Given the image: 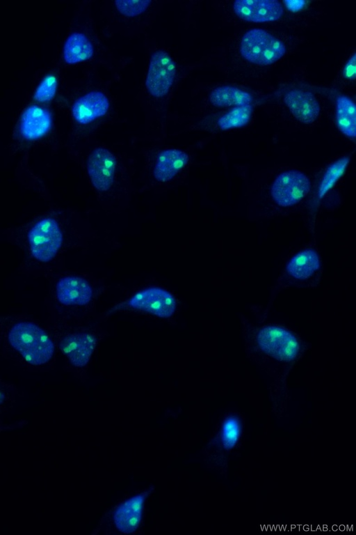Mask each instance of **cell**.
<instances>
[{"label":"cell","instance_id":"cell-1","mask_svg":"<svg viewBox=\"0 0 356 535\" xmlns=\"http://www.w3.org/2000/svg\"><path fill=\"white\" fill-rule=\"evenodd\" d=\"M10 344L29 364L40 365L51 358L54 343L48 334L38 325L31 322L15 323L8 333Z\"/></svg>","mask_w":356,"mask_h":535},{"label":"cell","instance_id":"cell-2","mask_svg":"<svg viewBox=\"0 0 356 535\" xmlns=\"http://www.w3.org/2000/svg\"><path fill=\"white\" fill-rule=\"evenodd\" d=\"M284 43L270 33L261 29L248 31L243 36L240 52L248 61L260 65L273 64L285 54Z\"/></svg>","mask_w":356,"mask_h":535},{"label":"cell","instance_id":"cell-3","mask_svg":"<svg viewBox=\"0 0 356 535\" xmlns=\"http://www.w3.org/2000/svg\"><path fill=\"white\" fill-rule=\"evenodd\" d=\"M63 235L57 222L45 218L37 222L29 233L31 251L38 261H51L60 249Z\"/></svg>","mask_w":356,"mask_h":535},{"label":"cell","instance_id":"cell-4","mask_svg":"<svg viewBox=\"0 0 356 535\" xmlns=\"http://www.w3.org/2000/svg\"><path fill=\"white\" fill-rule=\"evenodd\" d=\"M258 347L268 355L280 361L296 357L299 345L296 337L288 330L277 326H264L257 336Z\"/></svg>","mask_w":356,"mask_h":535},{"label":"cell","instance_id":"cell-5","mask_svg":"<svg viewBox=\"0 0 356 535\" xmlns=\"http://www.w3.org/2000/svg\"><path fill=\"white\" fill-rule=\"evenodd\" d=\"M309 189L310 182L306 175L298 171H286L275 179L271 195L277 205L288 207L301 201Z\"/></svg>","mask_w":356,"mask_h":535},{"label":"cell","instance_id":"cell-6","mask_svg":"<svg viewBox=\"0 0 356 535\" xmlns=\"http://www.w3.org/2000/svg\"><path fill=\"white\" fill-rule=\"evenodd\" d=\"M176 75V66L168 53L157 50L151 56L145 86L150 95L165 96L170 91Z\"/></svg>","mask_w":356,"mask_h":535},{"label":"cell","instance_id":"cell-7","mask_svg":"<svg viewBox=\"0 0 356 535\" xmlns=\"http://www.w3.org/2000/svg\"><path fill=\"white\" fill-rule=\"evenodd\" d=\"M129 307L162 318H170L176 310L173 295L159 287H149L136 293L128 301Z\"/></svg>","mask_w":356,"mask_h":535},{"label":"cell","instance_id":"cell-8","mask_svg":"<svg viewBox=\"0 0 356 535\" xmlns=\"http://www.w3.org/2000/svg\"><path fill=\"white\" fill-rule=\"evenodd\" d=\"M232 8L239 18L252 22L275 21L283 14L281 3L273 0H238Z\"/></svg>","mask_w":356,"mask_h":535},{"label":"cell","instance_id":"cell-9","mask_svg":"<svg viewBox=\"0 0 356 535\" xmlns=\"http://www.w3.org/2000/svg\"><path fill=\"white\" fill-rule=\"evenodd\" d=\"M115 166V159L108 150L98 148L91 152L88 159L87 169L95 188L106 191L111 186Z\"/></svg>","mask_w":356,"mask_h":535},{"label":"cell","instance_id":"cell-10","mask_svg":"<svg viewBox=\"0 0 356 535\" xmlns=\"http://www.w3.org/2000/svg\"><path fill=\"white\" fill-rule=\"evenodd\" d=\"M151 486L120 504L115 510L113 520L115 527L122 533L129 534L139 526L145 501L154 490Z\"/></svg>","mask_w":356,"mask_h":535},{"label":"cell","instance_id":"cell-11","mask_svg":"<svg viewBox=\"0 0 356 535\" xmlns=\"http://www.w3.org/2000/svg\"><path fill=\"white\" fill-rule=\"evenodd\" d=\"M109 109V101L101 91H90L78 98L72 105V114L79 123L88 124L104 116Z\"/></svg>","mask_w":356,"mask_h":535},{"label":"cell","instance_id":"cell-12","mask_svg":"<svg viewBox=\"0 0 356 535\" xmlns=\"http://www.w3.org/2000/svg\"><path fill=\"white\" fill-rule=\"evenodd\" d=\"M96 343V338L92 334L81 332L65 336L60 346L73 366L83 367L88 364Z\"/></svg>","mask_w":356,"mask_h":535},{"label":"cell","instance_id":"cell-13","mask_svg":"<svg viewBox=\"0 0 356 535\" xmlns=\"http://www.w3.org/2000/svg\"><path fill=\"white\" fill-rule=\"evenodd\" d=\"M284 102L293 116L302 123H312L319 115V104L310 92L300 89L290 90L286 93Z\"/></svg>","mask_w":356,"mask_h":535},{"label":"cell","instance_id":"cell-14","mask_svg":"<svg viewBox=\"0 0 356 535\" xmlns=\"http://www.w3.org/2000/svg\"><path fill=\"white\" fill-rule=\"evenodd\" d=\"M52 118L49 110L38 105H31L23 112L19 131L28 140H35L44 137L51 129Z\"/></svg>","mask_w":356,"mask_h":535},{"label":"cell","instance_id":"cell-15","mask_svg":"<svg viewBox=\"0 0 356 535\" xmlns=\"http://www.w3.org/2000/svg\"><path fill=\"white\" fill-rule=\"evenodd\" d=\"M56 295L58 301L65 305H83L90 302L92 290L84 279L69 276L59 280Z\"/></svg>","mask_w":356,"mask_h":535},{"label":"cell","instance_id":"cell-16","mask_svg":"<svg viewBox=\"0 0 356 535\" xmlns=\"http://www.w3.org/2000/svg\"><path fill=\"white\" fill-rule=\"evenodd\" d=\"M188 160V155L182 150L177 149L163 150L156 158L154 176L159 181H168L186 166Z\"/></svg>","mask_w":356,"mask_h":535},{"label":"cell","instance_id":"cell-17","mask_svg":"<svg viewBox=\"0 0 356 535\" xmlns=\"http://www.w3.org/2000/svg\"><path fill=\"white\" fill-rule=\"evenodd\" d=\"M320 268V259L317 252L306 249L294 255L288 262L286 271L296 280H305L310 277Z\"/></svg>","mask_w":356,"mask_h":535},{"label":"cell","instance_id":"cell-18","mask_svg":"<svg viewBox=\"0 0 356 535\" xmlns=\"http://www.w3.org/2000/svg\"><path fill=\"white\" fill-rule=\"evenodd\" d=\"M92 54L93 46L83 33L74 32L66 39L63 47V59L67 63L85 61Z\"/></svg>","mask_w":356,"mask_h":535},{"label":"cell","instance_id":"cell-19","mask_svg":"<svg viewBox=\"0 0 356 535\" xmlns=\"http://www.w3.org/2000/svg\"><path fill=\"white\" fill-rule=\"evenodd\" d=\"M209 100L215 107H228L250 104L252 98L249 93L238 88L222 86L211 92Z\"/></svg>","mask_w":356,"mask_h":535},{"label":"cell","instance_id":"cell-20","mask_svg":"<svg viewBox=\"0 0 356 535\" xmlns=\"http://www.w3.org/2000/svg\"><path fill=\"white\" fill-rule=\"evenodd\" d=\"M336 122L338 128L346 136H356V108L354 102L346 95L337 100Z\"/></svg>","mask_w":356,"mask_h":535},{"label":"cell","instance_id":"cell-21","mask_svg":"<svg viewBox=\"0 0 356 535\" xmlns=\"http://www.w3.org/2000/svg\"><path fill=\"white\" fill-rule=\"evenodd\" d=\"M252 111L250 104L235 107L218 119V125L223 130L243 127L250 121Z\"/></svg>","mask_w":356,"mask_h":535},{"label":"cell","instance_id":"cell-22","mask_svg":"<svg viewBox=\"0 0 356 535\" xmlns=\"http://www.w3.org/2000/svg\"><path fill=\"white\" fill-rule=\"evenodd\" d=\"M348 162L349 158L343 157L327 169L320 184L319 197H322L343 174Z\"/></svg>","mask_w":356,"mask_h":535},{"label":"cell","instance_id":"cell-23","mask_svg":"<svg viewBox=\"0 0 356 535\" xmlns=\"http://www.w3.org/2000/svg\"><path fill=\"white\" fill-rule=\"evenodd\" d=\"M241 434V424L239 420L234 417L227 418L222 427V441L223 446L227 449H230L235 446Z\"/></svg>","mask_w":356,"mask_h":535},{"label":"cell","instance_id":"cell-24","mask_svg":"<svg viewBox=\"0 0 356 535\" xmlns=\"http://www.w3.org/2000/svg\"><path fill=\"white\" fill-rule=\"evenodd\" d=\"M58 86L57 77L53 74L46 75L38 86L34 99L40 102L51 100L56 92Z\"/></svg>","mask_w":356,"mask_h":535},{"label":"cell","instance_id":"cell-25","mask_svg":"<svg viewBox=\"0 0 356 535\" xmlns=\"http://www.w3.org/2000/svg\"><path fill=\"white\" fill-rule=\"evenodd\" d=\"M151 1H115L118 10L127 17H135L144 13L149 7Z\"/></svg>","mask_w":356,"mask_h":535},{"label":"cell","instance_id":"cell-26","mask_svg":"<svg viewBox=\"0 0 356 535\" xmlns=\"http://www.w3.org/2000/svg\"><path fill=\"white\" fill-rule=\"evenodd\" d=\"M355 53L348 61L343 70V76L348 80H354L356 75Z\"/></svg>","mask_w":356,"mask_h":535},{"label":"cell","instance_id":"cell-27","mask_svg":"<svg viewBox=\"0 0 356 535\" xmlns=\"http://www.w3.org/2000/svg\"><path fill=\"white\" fill-rule=\"evenodd\" d=\"M285 6L291 12L296 13L304 8L307 1H284Z\"/></svg>","mask_w":356,"mask_h":535},{"label":"cell","instance_id":"cell-28","mask_svg":"<svg viewBox=\"0 0 356 535\" xmlns=\"http://www.w3.org/2000/svg\"><path fill=\"white\" fill-rule=\"evenodd\" d=\"M4 398V394L0 390V403H2L3 400Z\"/></svg>","mask_w":356,"mask_h":535}]
</instances>
